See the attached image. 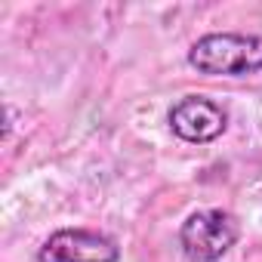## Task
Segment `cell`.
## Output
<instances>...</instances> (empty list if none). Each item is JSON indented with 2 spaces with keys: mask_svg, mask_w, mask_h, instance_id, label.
I'll list each match as a JSON object with an SVG mask.
<instances>
[{
  "mask_svg": "<svg viewBox=\"0 0 262 262\" xmlns=\"http://www.w3.org/2000/svg\"><path fill=\"white\" fill-rule=\"evenodd\" d=\"M37 262H120V247L102 231L59 228L40 244Z\"/></svg>",
  "mask_w": 262,
  "mask_h": 262,
  "instance_id": "3",
  "label": "cell"
},
{
  "mask_svg": "<svg viewBox=\"0 0 262 262\" xmlns=\"http://www.w3.org/2000/svg\"><path fill=\"white\" fill-rule=\"evenodd\" d=\"M167 120H170L173 133L179 139L191 142V145H207V142L219 139L228 129L225 108L219 102H213V99H204V96H185V99H179L170 108Z\"/></svg>",
  "mask_w": 262,
  "mask_h": 262,
  "instance_id": "4",
  "label": "cell"
},
{
  "mask_svg": "<svg viewBox=\"0 0 262 262\" xmlns=\"http://www.w3.org/2000/svg\"><path fill=\"white\" fill-rule=\"evenodd\" d=\"M241 225L228 210H198L179 228V247L191 262H216L237 244Z\"/></svg>",
  "mask_w": 262,
  "mask_h": 262,
  "instance_id": "2",
  "label": "cell"
},
{
  "mask_svg": "<svg viewBox=\"0 0 262 262\" xmlns=\"http://www.w3.org/2000/svg\"><path fill=\"white\" fill-rule=\"evenodd\" d=\"M188 65L210 77H247L262 71V37L237 31H213L191 43Z\"/></svg>",
  "mask_w": 262,
  "mask_h": 262,
  "instance_id": "1",
  "label": "cell"
}]
</instances>
